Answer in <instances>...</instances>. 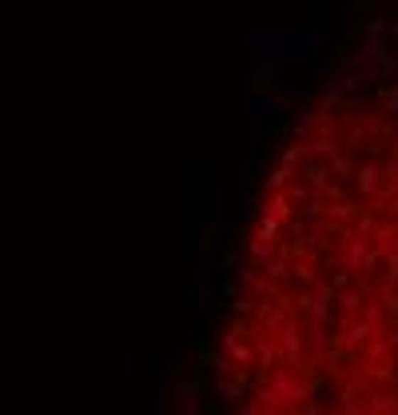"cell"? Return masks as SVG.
<instances>
[{
    "label": "cell",
    "mask_w": 398,
    "mask_h": 415,
    "mask_svg": "<svg viewBox=\"0 0 398 415\" xmlns=\"http://www.w3.org/2000/svg\"><path fill=\"white\" fill-rule=\"evenodd\" d=\"M219 395H223V399H239V384H231L227 375H223V379H219Z\"/></svg>",
    "instance_id": "6"
},
{
    "label": "cell",
    "mask_w": 398,
    "mask_h": 415,
    "mask_svg": "<svg viewBox=\"0 0 398 415\" xmlns=\"http://www.w3.org/2000/svg\"><path fill=\"white\" fill-rule=\"evenodd\" d=\"M195 300L203 308H211V304H215V288H203V292H195Z\"/></svg>",
    "instance_id": "8"
},
{
    "label": "cell",
    "mask_w": 398,
    "mask_h": 415,
    "mask_svg": "<svg viewBox=\"0 0 398 415\" xmlns=\"http://www.w3.org/2000/svg\"><path fill=\"white\" fill-rule=\"evenodd\" d=\"M358 312H362V320H367L370 327H382L387 324V304H382V300H362V308H358Z\"/></svg>",
    "instance_id": "5"
},
{
    "label": "cell",
    "mask_w": 398,
    "mask_h": 415,
    "mask_svg": "<svg viewBox=\"0 0 398 415\" xmlns=\"http://www.w3.org/2000/svg\"><path fill=\"white\" fill-rule=\"evenodd\" d=\"M223 352H227L235 364L251 367V352H247V344H243V327H227V332H223Z\"/></svg>",
    "instance_id": "2"
},
{
    "label": "cell",
    "mask_w": 398,
    "mask_h": 415,
    "mask_svg": "<svg viewBox=\"0 0 398 415\" xmlns=\"http://www.w3.org/2000/svg\"><path fill=\"white\" fill-rule=\"evenodd\" d=\"M298 399H307V387L291 379L287 372H275L271 379L259 384V407H279V404H298Z\"/></svg>",
    "instance_id": "1"
},
{
    "label": "cell",
    "mask_w": 398,
    "mask_h": 415,
    "mask_svg": "<svg viewBox=\"0 0 398 415\" xmlns=\"http://www.w3.org/2000/svg\"><path fill=\"white\" fill-rule=\"evenodd\" d=\"M235 312H239V315L251 312V300H247V295H235Z\"/></svg>",
    "instance_id": "9"
},
{
    "label": "cell",
    "mask_w": 398,
    "mask_h": 415,
    "mask_svg": "<svg viewBox=\"0 0 398 415\" xmlns=\"http://www.w3.org/2000/svg\"><path fill=\"white\" fill-rule=\"evenodd\" d=\"M367 295H370L367 284H355V288H347V292L338 295V304H343V312H347V315H358V308H362Z\"/></svg>",
    "instance_id": "4"
},
{
    "label": "cell",
    "mask_w": 398,
    "mask_h": 415,
    "mask_svg": "<svg viewBox=\"0 0 398 415\" xmlns=\"http://www.w3.org/2000/svg\"><path fill=\"white\" fill-rule=\"evenodd\" d=\"M235 415H259V411H255V407H239Z\"/></svg>",
    "instance_id": "10"
},
{
    "label": "cell",
    "mask_w": 398,
    "mask_h": 415,
    "mask_svg": "<svg viewBox=\"0 0 398 415\" xmlns=\"http://www.w3.org/2000/svg\"><path fill=\"white\" fill-rule=\"evenodd\" d=\"M370 335H375V327H370L367 320H350L347 332H343V340H338V347H347V344H367Z\"/></svg>",
    "instance_id": "3"
},
{
    "label": "cell",
    "mask_w": 398,
    "mask_h": 415,
    "mask_svg": "<svg viewBox=\"0 0 398 415\" xmlns=\"http://www.w3.org/2000/svg\"><path fill=\"white\" fill-rule=\"evenodd\" d=\"M176 415H188V387H176Z\"/></svg>",
    "instance_id": "7"
}]
</instances>
